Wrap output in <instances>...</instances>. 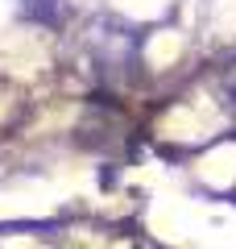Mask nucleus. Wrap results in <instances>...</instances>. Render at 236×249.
Returning a JSON list of instances; mask_svg holds the SVG:
<instances>
[{"mask_svg":"<svg viewBox=\"0 0 236 249\" xmlns=\"http://www.w3.org/2000/svg\"><path fill=\"white\" fill-rule=\"evenodd\" d=\"M87 50L104 71H129L141 54V29L120 17H96L87 25Z\"/></svg>","mask_w":236,"mask_h":249,"instance_id":"obj_1","label":"nucleus"},{"mask_svg":"<svg viewBox=\"0 0 236 249\" xmlns=\"http://www.w3.org/2000/svg\"><path fill=\"white\" fill-rule=\"evenodd\" d=\"M17 13L25 21H37V25H58L62 0H17Z\"/></svg>","mask_w":236,"mask_h":249,"instance_id":"obj_2","label":"nucleus"}]
</instances>
